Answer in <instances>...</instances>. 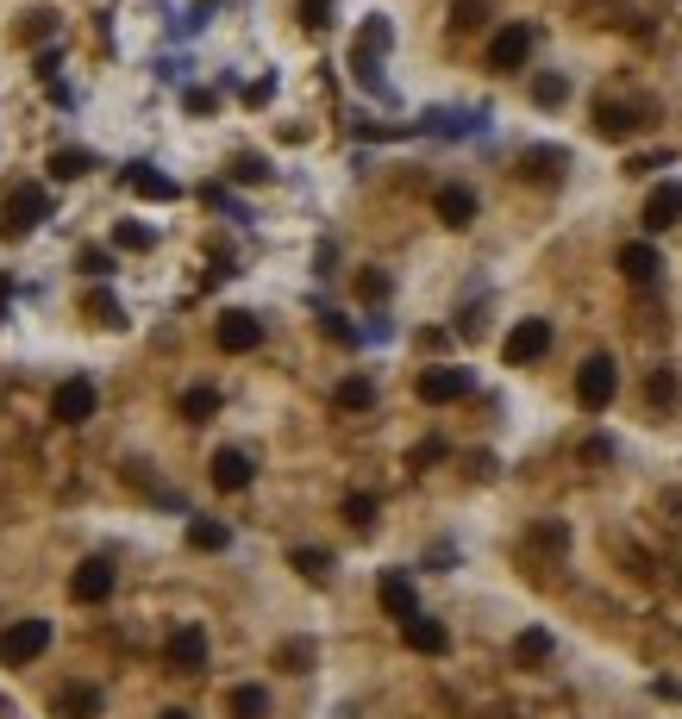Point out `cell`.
Returning <instances> with one entry per match:
<instances>
[{"label":"cell","mask_w":682,"mask_h":719,"mask_svg":"<svg viewBox=\"0 0 682 719\" xmlns=\"http://www.w3.org/2000/svg\"><path fill=\"white\" fill-rule=\"evenodd\" d=\"M51 651V620H13L0 632V663L7 669H25V663H39Z\"/></svg>","instance_id":"1"},{"label":"cell","mask_w":682,"mask_h":719,"mask_svg":"<svg viewBox=\"0 0 682 719\" xmlns=\"http://www.w3.org/2000/svg\"><path fill=\"white\" fill-rule=\"evenodd\" d=\"M614 394H620V363H614V357H588L583 370H576V401H583V413H607Z\"/></svg>","instance_id":"2"},{"label":"cell","mask_w":682,"mask_h":719,"mask_svg":"<svg viewBox=\"0 0 682 719\" xmlns=\"http://www.w3.org/2000/svg\"><path fill=\"white\" fill-rule=\"evenodd\" d=\"M51 420H57V426H82V420H95V382H88V375L57 382V394H51Z\"/></svg>","instance_id":"3"},{"label":"cell","mask_w":682,"mask_h":719,"mask_svg":"<svg viewBox=\"0 0 682 719\" xmlns=\"http://www.w3.org/2000/svg\"><path fill=\"white\" fill-rule=\"evenodd\" d=\"M214 345L226 350V357H245V350H257L263 345V319L257 313H219V326H214Z\"/></svg>","instance_id":"4"},{"label":"cell","mask_w":682,"mask_h":719,"mask_svg":"<svg viewBox=\"0 0 682 719\" xmlns=\"http://www.w3.org/2000/svg\"><path fill=\"white\" fill-rule=\"evenodd\" d=\"M163 657H170L176 676H201V669H207V632H201V625H176L170 644H163Z\"/></svg>","instance_id":"5"},{"label":"cell","mask_w":682,"mask_h":719,"mask_svg":"<svg viewBox=\"0 0 682 719\" xmlns=\"http://www.w3.org/2000/svg\"><path fill=\"white\" fill-rule=\"evenodd\" d=\"M545 350H551V319H520V326L507 331L501 357H507V363H539Z\"/></svg>","instance_id":"6"},{"label":"cell","mask_w":682,"mask_h":719,"mask_svg":"<svg viewBox=\"0 0 682 719\" xmlns=\"http://www.w3.org/2000/svg\"><path fill=\"white\" fill-rule=\"evenodd\" d=\"M413 389H420V401H426V407H451V401H464V394H469V370H451V363H439V370H426Z\"/></svg>","instance_id":"7"},{"label":"cell","mask_w":682,"mask_h":719,"mask_svg":"<svg viewBox=\"0 0 682 719\" xmlns=\"http://www.w3.org/2000/svg\"><path fill=\"white\" fill-rule=\"evenodd\" d=\"M113 564H107V557H88V564L76 569V576H69V595H76L82 607H95V601H107V595H113Z\"/></svg>","instance_id":"8"},{"label":"cell","mask_w":682,"mask_h":719,"mask_svg":"<svg viewBox=\"0 0 682 719\" xmlns=\"http://www.w3.org/2000/svg\"><path fill=\"white\" fill-rule=\"evenodd\" d=\"M532 57V32L527 25H507V32H495V39H488V69H520V63Z\"/></svg>","instance_id":"9"},{"label":"cell","mask_w":682,"mask_h":719,"mask_svg":"<svg viewBox=\"0 0 682 719\" xmlns=\"http://www.w3.org/2000/svg\"><path fill=\"white\" fill-rule=\"evenodd\" d=\"M676 219H682V182H658L645 200V232H670Z\"/></svg>","instance_id":"10"},{"label":"cell","mask_w":682,"mask_h":719,"mask_svg":"<svg viewBox=\"0 0 682 719\" xmlns=\"http://www.w3.org/2000/svg\"><path fill=\"white\" fill-rule=\"evenodd\" d=\"M401 639H408V651H420V657H445V651H451V632L439 620H426V613L401 620Z\"/></svg>","instance_id":"11"},{"label":"cell","mask_w":682,"mask_h":719,"mask_svg":"<svg viewBox=\"0 0 682 719\" xmlns=\"http://www.w3.org/2000/svg\"><path fill=\"white\" fill-rule=\"evenodd\" d=\"M44 219H51L44 188H13V200H7V226H13V232H32V226H44Z\"/></svg>","instance_id":"12"},{"label":"cell","mask_w":682,"mask_h":719,"mask_svg":"<svg viewBox=\"0 0 682 719\" xmlns=\"http://www.w3.org/2000/svg\"><path fill=\"white\" fill-rule=\"evenodd\" d=\"M376 601H382V613H389V620H413V613H420V595H413V582L401 576V569H389V576H382Z\"/></svg>","instance_id":"13"},{"label":"cell","mask_w":682,"mask_h":719,"mask_svg":"<svg viewBox=\"0 0 682 719\" xmlns=\"http://www.w3.org/2000/svg\"><path fill=\"white\" fill-rule=\"evenodd\" d=\"M432 207H439V219H445V226H457V232L476 219V195H469L464 182H445V188L432 195Z\"/></svg>","instance_id":"14"},{"label":"cell","mask_w":682,"mask_h":719,"mask_svg":"<svg viewBox=\"0 0 682 719\" xmlns=\"http://www.w3.org/2000/svg\"><path fill=\"white\" fill-rule=\"evenodd\" d=\"M389 51V20H370L364 25V39H357V51H351V63H357V76L364 81H376V57Z\"/></svg>","instance_id":"15"},{"label":"cell","mask_w":682,"mask_h":719,"mask_svg":"<svg viewBox=\"0 0 682 719\" xmlns=\"http://www.w3.org/2000/svg\"><path fill=\"white\" fill-rule=\"evenodd\" d=\"M214 488H226V494L251 488V457L245 450H214Z\"/></svg>","instance_id":"16"},{"label":"cell","mask_w":682,"mask_h":719,"mask_svg":"<svg viewBox=\"0 0 682 719\" xmlns=\"http://www.w3.org/2000/svg\"><path fill=\"white\" fill-rule=\"evenodd\" d=\"M658 270H663V257L651 251V244H620V275L626 282H658Z\"/></svg>","instance_id":"17"},{"label":"cell","mask_w":682,"mask_h":719,"mask_svg":"<svg viewBox=\"0 0 682 719\" xmlns=\"http://www.w3.org/2000/svg\"><path fill=\"white\" fill-rule=\"evenodd\" d=\"M126 188H132V195H144V200H176V195H182L176 182H170V175H156L151 163H132V170H126Z\"/></svg>","instance_id":"18"},{"label":"cell","mask_w":682,"mask_h":719,"mask_svg":"<svg viewBox=\"0 0 682 719\" xmlns=\"http://www.w3.org/2000/svg\"><path fill=\"white\" fill-rule=\"evenodd\" d=\"M595 132L620 144V138L639 132V119H632V107H620V100H602V107H595Z\"/></svg>","instance_id":"19"},{"label":"cell","mask_w":682,"mask_h":719,"mask_svg":"<svg viewBox=\"0 0 682 719\" xmlns=\"http://www.w3.org/2000/svg\"><path fill=\"white\" fill-rule=\"evenodd\" d=\"M520 170H527L532 182H557V175L570 170V151H551V144H539V151L520 156Z\"/></svg>","instance_id":"20"},{"label":"cell","mask_w":682,"mask_h":719,"mask_svg":"<svg viewBox=\"0 0 682 719\" xmlns=\"http://www.w3.org/2000/svg\"><path fill=\"white\" fill-rule=\"evenodd\" d=\"M95 713H100V688H82L76 682V688L57 695V719H95Z\"/></svg>","instance_id":"21"},{"label":"cell","mask_w":682,"mask_h":719,"mask_svg":"<svg viewBox=\"0 0 682 719\" xmlns=\"http://www.w3.org/2000/svg\"><path fill=\"white\" fill-rule=\"evenodd\" d=\"M332 401H338L345 413H364V407H376V382H370V375H345Z\"/></svg>","instance_id":"22"},{"label":"cell","mask_w":682,"mask_h":719,"mask_svg":"<svg viewBox=\"0 0 682 719\" xmlns=\"http://www.w3.org/2000/svg\"><path fill=\"white\" fill-rule=\"evenodd\" d=\"M232 719H270V695H263L257 682H245V688H232Z\"/></svg>","instance_id":"23"},{"label":"cell","mask_w":682,"mask_h":719,"mask_svg":"<svg viewBox=\"0 0 682 719\" xmlns=\"http://www.w3.org/2000/svg\"><path fill=\"white\" fill-rule=\"evenodd\" d=\"M188 545L195 551H226L232 545V532H226L219 520H188Z\"/></svg>","instance_id":"24"},{"label":"cell","mask_w":682,"mask_h":719,"mask_svg":"<svg viewBox=\"0 0 682 719\" xmlns=\"http://www.w3.org/2000/svg\"><path fill=\"white\" fill-rule=\"evenodd\" d=\"M289 564L301 569L307 582H326V576H332V557H326V551H289Z\"/></svg>","instance_id":"25"},{"label":"cell","mask_w":682,"mask_h":719,"mask_svg":"<svg viewBox=\"0 0 682 719\" xmlns=\"http://www.w3.org/2000/svg\"><path fill=\"white\" fill-rule=\"evenodd\" d=\"M513 657H520V663H545V657H551V632H539V625H532V632H520Z\"/></svg>","instance_id":"26"},{"label":"cell","mask_w":682,"mask_h":719,"mask_svg":"<svg viewBox=\"0 0 682 719\" xmlns=\"http://www.w3.org/2000/svg\"><path fill=\"white\" fill-rule=\"evenodd\" d=\"M88 170H95L88 151H57L51 156V175H57V182H76V175H88Z\"/></svg>","instance_id":"27"},{"label":"cell","mask_w":682,"mask_h":719,"mask_svg":"<svg viewBox=\"0 0 682 719\" xmlns=\"http://www.w3.org/2000/svg\"><path fill=\"white\" fill-rule=\"evenodd\" d=\"M182 413H188V420H214V413H219V389H188V394H182Z\"/></svg>","instance_id":"28"},{"label":"cell","mask_w":682,"mask_h":719,"mask_svg":"<svg viewBox=\"0 0 682 719\" xmlns=\"http://www.w3.org/2000/svg\"><path fill=\"white\" fill-rule=\"evenodd\" d=\"M532 100H539V107H564V100H570V81H564V76H539V81H532Z\"/></svg>","instance_id":"29"},{"label":"cell","mask_w":682,"mask_h":719,"mask_svg":"<svg viewBox=\"0 0 682 719\" xmlns=\"http://www.w3.org/2000/svg\"><path fill=\"white\" fill-rule=\"evenodd\" d=\"M275 663H282L289 676H301V669H307V663H313V644H307V639H289V644H282V651H275Z\"/></svg>","instance_id":"30"},{"label":"cell","mask_w":682,"mask_h":719,"mask_svg":"<svg viewBox=\"0 0 682 719\" xmlns=\"http://www.w3.org/2000/svg\"><path fill=\"white\" fill-rule=\"evenodd\" d=\"M345 520H351L357 532H370L376 525V494H351V501H345Z\"/></svg>","instance_id":"31"},{"label":"cell","mask_w":682,"mask_h":719,"mask_svg":"<svg viewBox=\"0 0 682 719\" xmlns=\"http://www.w3.org/2000/svg\"><path fill=\"white\" fill-rule=\"evenodd\" d=\"M645 394H651V407H670V401H676V375L658 370L651 382H645Z\"/></svg>","instance_id":"32"},{"label":"cell","mask_w":682,"mask_h":719,"mask_svg":"<svg viewBox=\"0 0 682 719\" xmlns=\"http://www.w3.org/2000/svg\"><path fill=\"white\" fill-rule=\"evenodd\" d=\"M113 244L119 251H144V244H151V226H132V219H126V226L113 232Z\"/></svg>","instance_id":"33"},{"label":"cell","mask_w":682,"mask_h":719,"mask_svg":"<svg viewBox=\"0 0 682 719\" xmlns=\"http://www.w3.org/2000/svg\"><path fill=\"white\" fill-rule=\"evenodd\" d=\"M88 319H95V326H119V307H113V294H88Z\"/></svg>","instance_id":"34"},{"label":"cell","mask_w":682,"mask_h":719,"mask_svg":"<svg viewBox=\"0 0 682 719\" xmlns=\"http://www.w3.org/2000/svg\"><path fill=\"white\" fill-rule=\"evenodd\" d=\"M232 175H238V182H263V175H270V163H263V156H238Z\"/></svg>","instance_id":"35"},{"label":"cell","mask_w":682,"mask_h":719,"mask_svg":"<svg viewBox=\"0 0 682 719\" xmlns=\"http://www.w3.org/2000/svg\"><path fill=\"white\" fill-rule=\"evenodd\" d=\"M457 25H483V0H457V13H451Z\"/></svg>","instance_id":"36"},{"label":"cell","mask_w":682,"mask_h":719,"mask_svg":"<svg viewBox=\"0 0 682 719\" xmlns=\"http://www.w3.org/2000/svg\"><path fill=\"white\" fill-rule=\"evenodd\" d=\"M439 457H445V438H426V445L413 450V469H420V464H439Z\"/></svg>","instance_id":"37"},{"label":"cell","mask_w":682,"mask_h":719,"mask_svg":"<svg viewBox=\"0 0 682 719\" xmlns=\"http://www.w3.org/2000/svg\"><path fill=\"white\" fill-rule=\"evenodd\" d=\"M583 457H588V464H607V457H614V445H607V438H588Z\"/></svg>","instance_id":"38"},{"label":"cell","mask_w":682,"mask_h":719,"mask_svg":"<svg viewBox=\"0 0 682 719\" xmlns=\"http://www.w3.org/2000/svg\"><path fill=\"white\" fill-rule=\"evenodd\" d=\"M663 163H670V151H663V156H632L626 170H632V175H645V170H663Z\"/></svg>","instance_id":"39"},{"label":"cell","mask_w":682,"mask_h":719,"mask_svg":"<svg viewBox=\"0 0 682 719\" xmlns=\"http://www.w3.org/2000/svg\"><path fill=\"white\" fill-rule=\"evenodd\" d=\"M357 288H364V301H382V294H389V282H382V275H364Z\"/></svg>","instance_id":"40"},{"label":"cell","mask_w":682,"mask_h":719,"mask_svg":"<svg viewBox=\"0 0 682 719\" xmlns=\"http://www.w3.org/2000/svg\"><path fill=\"white\" fill-rule=\"evenodd\" d=\"M307 7V25H326V0H301Z\"/></svg>","instance_id":"41"},{"label":"cell","mask_w":682,"mask_h":719,"mask_svg":"<svg viewBox=\"0 0 682 719\" xmlns=\"http://www.w3.org/2000/svg\"><path fill=\"white\" fill-rule=\"evenodd\" d=\"M7 307H13V288H0V326H7Z\"/></svg>","instance_id":"42"},{"label":"cell","mask_w":682,"mask_h":719,"mask_svg":"<svg viewBox=\"0 0 682 719\" xmlns=\"http://www.w3.org/2000/svg\"><path fill=\"white\" fill-rule=\"evenodd\" d=\"M163 719H188V713H163Z\"/></svg>","instance_id":"43"}]
</instances>
